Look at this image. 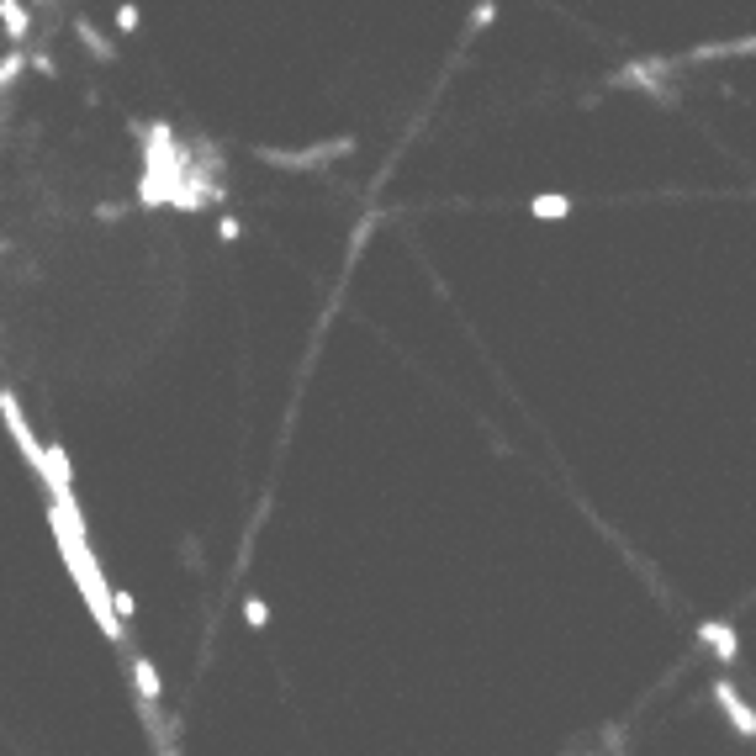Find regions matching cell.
Here are the masks:
<instances>
[{"label": "cell", "mask_w": 756, "mask_h": 756, "mask_svg": "<svg viewBox=\"0 0 756 756\" xmlns=\"http://www.w3.org/2000/svg\"><path fill=\"white\" fill-rule=\"evenodd\" d=\"M48 524H53V540H59V556H64V566H69V577H75L80 598L90 603V614H96V630L112 640V645H122V619L112 614L117 593L106 587L96 556H90V534H85V529H69V519H64L59 508H48Z\"/></svg>", "instance_id": "1"}, {"label": "cell", "mask_w": 756, "mask_h": 756, "mask_svg": "<svg viewBox=\"0 0 756 756\" xmlns=\"http://www.w3.org/2000/svg\"><path fill=\"white\" fill-rule=\"evenodd\" d=\"M180 191H186V175H180V149L170 143V127H154L149 133V170H143L138 201L143 207H175Z\"/></svg>", "instance_id": "2"}, {"label": "cell", "mask_w": 756, "mask_h": 756, "mask_svg": "<svg viewBox=\"0 0 756 756\" xmlns=\"http://www.w3.org/2000/svg\"><path fill=\"white\" fill-rule=\"evenodd\" d=\"M0 418H6V429H11V439H16V450L27 455V466H32V476H48V445H38V434H32V423L22 418V402H16L11 392H0Z\"/></svg>", "instance_id": "3"}, {"label": "cell", "mask_w": 756, "mask_h": 756, "mask_svg": "<svg viewBox=\"0 0 756 756\" xmlns=\"http://www.w3.org/2000/svg\"><path fill=\"white\" fill-rule=\"evenodd\" d=\"M714 704L725 709V719L735 725V735H746V741H756V709H751L746 698H741V688H735L730 677H719V682H714Z\"/></svg>", "instance_id": "4"}, {"label": "cell", "mask_w": 756, "mask_h": 756, "mask_svg": "<svg viewBox=\"0 0 756 756\" xmlns=\"http://www.w3.org/2000/svg\"><path fill=\"white\" fill-rule=\"evenodd\" d=\"M698 645H709V651H714L719 661H725V667H730L735 656H741V640H735V624H725V619H704V624H698Z\"/></svg>", "instance_id": "5"}, {"label": "cell", "mask_w": 756, "mask_h": 756, "mask_svg": "<svg viewBox=\"0 0 756 756\" xmlns=\"http://www.w3.org/2000/svg\"><path fill=\"white\" fill-rule=\"evenodd\" d=\"M133 661V677H138V693H143V704L159 709V672H154V661L149 656H127Z\"/></svg>", "instance_id": "6"}, {"label": "cell", "mask_w": 756, "mask_h": 756, "mask_svg": "<svg viewBox=\"0 0 756 756\" xmlns=\"http://www.w3.org/2000/svg\"><path fill=\"white\" fill-rule=\"evenodd\" d=\"M529 212L540 217V223H561V217L571 212V196H561V191H545V196H534V201H529Z\"/></svg>", "instance_id": "7"}, {"label": "cell", "mask_w": 756, "mask_h": 756, "mask_svg": "<svg viewBox=\"0 0 756 756\" xmlns=\"http://www.w3.org/2000/svg\"><path fill=\"white\" fill-rule=\"evenodd\" d=\"M0 16H6V32L11 38H27V27H32V16L16 6V0H6V6H0Z\"/></svg>", "instance_id": "8"}, {"label": "cell", "mask_w": 756, "mask_h": 756, "mask_svg": "<svg viewBox=\"0 0 756 756\" xmlns=\"http://www.w3.org/2000/svg\"><path fill=\"white\" fill-rule=\"evenodd\" d=\"M75 32H80V38L90 43V53H96V59H106V64H112V43H106V38H96V27H90V22H75Z\"/></svg>", "instance_id": "9"}, {"label": "cell", "mask_w": 756, "mask_h": 756, "mask_svg": "<svg viewBox=\"0 0 756 756\" xmlns=\"http://www.w3.org/2000/svg\"><path fill=\"white\" fill-rule=\"evenodd\" d=\"M244 624H249V630H265V624H270L265 598H244Z\"/></svg>", "instance_id": "10"}, {"label": "cell", "mask_w": 756, "mask_h": 756, "mask_svg": "<svg viewBox=\"0 0 756 756\" xmlns=\"http://www.w3.org/2000/svg\"><path fill=\"white\" fill-rule=\"evenodd\" d=\"M22 69H27V59H22V53H6V59H0V90H6L16 75H22Z\"/></svg>", "instance_id": "11"}, {"label": "cell", "mask_w": 756, "mask_h": 756, "mask_svg": "<svg viewBox=\"0 0 756 756\" xmlns=\"http://www.w3.org/2000/svg\"><path fill=\"white\" fill-rule=\"evenodd\" d=\"M217 238H223V244H238V238H244V223H238V217H223V228H217Z\"/></svg>", "instance_id": "12"}, {"label": "cell", "mask_w": 756, "mask_h": 756, "mask_svg": "<svg viewBox=\"0 0 756 756\" xmlns=\"http://www.w3.org/2000/svg\"><path fill=\"white\" fill-rule=\"evenodd\" d=\"M117 32H138V6H122L117 11Z\"/></svg>", "instance_id": "13"}, {"label": "cell", "mask_w": 756, "mask_h": 756, "mask_svg": "<svg viewBox=\"0 0 756 756\" xmlns=\"http://www.w3.org/2000/svg\"><path fill=\"white\" fill-rule=\"evenodd\" d=\"M117 619H122V624L133 619V593H117Z\"/></svg>", "instance_id": "14"}, {"label": "cell", "mask_w": 756, "mask_h": 756, "mask_svg": "<svg viewBox=\"0 0 756 756\" xmlns=\"http://www.w3.org/2000/svg\"><path fill=\"white\" fill-rule=\"evenodd\" d=\"M492 16H497L492 6H476V11H471V27H487V22H492Z\"/></svg>", "instance_id": "15"}, {"label": "cell", "mask_w": 756, "mask_h": 756, "mask_svg": "<svg viewBox=\"0 0 756 756\" xmlns=\"http://www.w3.org/2000/svg\"><path fill=\"white\" fill-rule=\"evenodd\" d=\"M164 756H175V751H164Z\"/></svg>", "instance_id": "16"}]
</instances>
